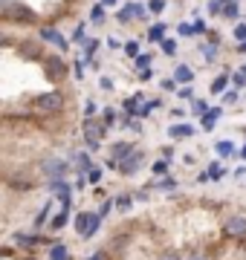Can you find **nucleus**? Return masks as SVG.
Listing matches in <instances>:
<instances>
[{
    "label": "nucleus",
    "instance_id": "nucleus-1",
    "mask_svg": "<svg viewBox=\"0 0 246 260\" xmlns=\"http://www.w3.org/2000/svg\"><path fill=\"white\" fill-rule=\"evenodd\" d=\"M67 171H70V162L61 156H47V159H41V174L49 179H58V177H64Z\"/></svg>",
    "mask_w": 246,
    "mask_h": 260
},
{
    "label": "nucleus",
    "instance_id": "nucleus-2",
    "mask_svg": "<svg viewBox=\"0 0 246 260\" xmlns=\"http://www.w3.org/2000/svg\"><path fill=\"white\" fill-rule=\"evenodd\" d=\"M99 214H90V211H81L76 217V232L81 234V237H93L96 234V229H99Z\"/></svg>",
    "mask_w": 246,
    "mask_h": 260
},
{
    "label": "nucleus",
    "instance_id": "nucleus-3",
    "mask_svg": "<svg viewBox=\"0 0 246 260\" xmlns=\"http://www.w3.org/2000/svg\"><path fill=\"white\" fill-rule=\"evenodd\" d=\"M35 107H38L41 113H55L64 107V95L61 93H41L38 99H35Z\"/></svg>",
    "mask_w": 246,
    "mask_h": 260
},
{
    "label": "nucleus",
    "instance_id": "nucleus-4",
    "mask_svg": "<svg viewBox=\"0 0 246 260\" xmlns=\"http://www.w3.org/2000/svg\"><path fill=\"white\" fill-rule=\"evenodd\" d=\"M223 234L226 237H246V217L243 214H235L223 223Z\"/></svg>",
    "mask_w": 246,
    "mask_h": 260
},
{
    "label": "nucleus",
    "instance_id": "nucleus-5",
    "mask_svg": "<svg viewBox=\"0 0 246 260\" xmlns=\"http://www.w3.org/2000/svg\"><path fill=\"white\" fill-rule=\"evenodd\" d=\"M142 159H145L142 150H131L128 156L119 159V171H122V174H136V171L142 168Z\"/></svg>",
    "mask_w": 246,
    "mask_h": 260
},
{
    "label": "nucleus",
    "instance_id": "nucleus-6",
    "mask_svg": "<svg viewBox=\"0 0 246 260\" xmlns=\"http://www.w3.org/2000/svg\"><path fill=\"white\" fill-rule=\"evenodd\" d=\"M104 130H107V127H104V121H102V124H99V121H93V119L84 121V136H87V142H90V148H99Z\"/></svg>",
    "mask_w": 246,
    "mask_h": 260
},
{
    "label": "nucleus",
    "instance_id": "nucleus-7",
    "mask_svg": "<svg viewBox=\"0 0 246 260\" xmlns=\"http://www.w3.org/2000/svg\"><path fill=\"white\" fill-rule=\"evenodd\" d=\"M0 18H29V9L20 3H9V0H0Z\"/></svg>",
    "mask_w": 246,
    "mask_h": 260
},
{
    "label": "nucleus",
    "instance_id": "nucleus-8",
    "mask_svg": "<svg viewBox=\"0 0 246 260\" xmlns=\"http://www.w3.org/2000/svg\"><path fill=\"white\" fill-rule=\"evenodd\" d=\"M38 38H44L47 44H55V47L67 49V41H64V35H61V32H55V29H49V26L38 29Z\"/></svg>",
    "mask_w": 246,
    "mask_h": 260
},
{
    "label": "nucleus",
    "instance_id": "nucleus-9",
    "mask_svg": "<svg viewBox=\"0 0 246 260\" xmlns=\"http://www.w3.org/2000/svg\"><path fill=\"white\" fill-rule=\"evenodd\" d=\"M142 12L145 9L139 6V3H128V6H122V9H119V20H122V23H128L131 18H145Z\"/></svg>",
    "mask_w": 246,
    "mask_h": 260
},
{
    "label": "nucleus",
    "instance_id": "nucleus-10",
    "mask_svg": "<svg viewBox=\"0 0 246 260\" xmlns=\"http://www.w3.org/2000/svg\"><path fill=\"white\" fill-rule=\"evenodd\" d=\"M168 133L174 139H189V136H194V127H191V124H174Z\"/></svg>",
    "mask_w": 246,
    "mask_h": 260
},
{
    "label": "nucleus",
    "instance_id": "nucleus-11",
    "mask_svg": "<svg viewBox=\"0 0 246 260\" xmlns=\"http://www.w3.org/2000/svg\"><path fill=\"white\" fill-rule=\"evenodd\" d=\"M49 260H70V249H67L64 243H52V249H49Z\"/></svg>",
    "mask_w": 246,
    "mask_h": 260
},
{
    "label": "nucleus",
    "instance_id": "nucleus-12",
    "mask_svg": "<svg viewBox=\"0 0 246 260\" xmlns=\"http://www.w3.org/2000/svg\"><path fill=\"white\" fill-rule=\"evenodd\" d=\"M226 87H229V75L223 73V75H218V78L211 81V93H214V95H220L223 90H226Z\"/></svg>",
    "mask_w": 246,
    "mask_h": 260
},
{
    "label": "nucleus",
    "instance_id": "nucleus-13",
    "mask_svg": "<svg viewBox=\"0 0 246 260\" xmlns=\"http://www.w3.org/2000/svg\"><path fill=\"white\" fill-rule=\"evenodd\" d=\"M110 153H113V159L119 162L122 156H128V153H131V145H128V142H116L113 148H110Z\"/></svg>",
    "mask_w": 246,
    "mask_h": 260
},
{
    "label": "nucleus",
    "instance_id": "nucleus-14",
    "mask_svg": "<svg viewBox=\"0 0 246 260\" xmlns=\"http://www.w3.org/2000/svg\"><path fill=\"white\" fill-rule=\"evenodd\" d=\"M191 78H194V73H191L189 67H182V64L177 67V73H174V81H180V84H189Z\"/></svg>",
    "mask_w": 246,
    "mask_h": 260
},
{
    "label": "nucleus",
    "instance_id": "nucleus-15",
    "mask_svg": "<svg viewBox=\"0 0 246 260\" xmlns=\"http://www.w3.org/2000/svg\"><path fill=\"white\" fill-rule=\"evenodd\" d=\"M218 41H211V44H200V52L208 58V61H214V55H218V47H214Z\"/></svg>",
    "mask_w": 246,
    "mask_h": 260
},
{
    "label": "nucleus",
    "instance_id": "nucleus-16",
    "mask_svg": "<svg viewBox=\"0 0 246 260\" xmlns=\"http://www.w3.org/2000/svg\"><path fill=\"white\" fill-rule=\"evenodd\" d=\"M165 26H162V23H157V26H151L148 29V41H165Z\"/></svg>",
    "mask_w": 246,
    "mask_h": 260
},
{
    "label": "nucleus",
    "instance_id": "nucleus-17",
    "mask_svg": "<svg viewBox=\"0 0 246 260\" xmlns=\"http://www.w3.org/2000/svg\"><path fill=\"white\" fill-rule=\"evenodd\" d=\"M218 116H220V107H218V110H208L206 119H203V127L211 130V127H214V121H218Z\"/></svg>",
    "mask_w": 246,
    "mask_h": 260
},
{
    "label": "nucleus",
    "instance_id": "nucleus-18",
    "mask_svg": "<svg viewBox=\"0 0 246 260\" xmlns=\"http://www.w3.org/2000/svg\"><path fill=\"white\" fill-rule=\"evenodd\" d=\"M64 225H67V208H64L61 214H55V217H52V223H49V229H55V232H58V229H64Z\"/></svg>",
    "mask_w": 246,
    "mask_h": 260
},
{
    "label": "nucleus",
    "instance_id": "nucleus-19",
    "mask_svg": "<svg viewBox=\"0 0 246 260\" xmlns=\"http://www.w3.org/2000/svg\"><path fill=\"white\" fill-rule=\"evenodd\" d=\"M76 165H78V171H81V177H84V171L90 168V156H87V153H76Z\"/></svg>",
    "mask_w": 246,
    "mask_h": 260
},
{
    "label": "nucleus",
    "instance_id": "nucleus-20",
    "mask_svg": "<svg viewBox=\"0 0 246 260\" xmlns=\"http://www.w3.org/2000/svg\"><path fill=\"white\" fill-rule=\"evenodd\" d=\"M214 150H218L220 156H229V153L235 150V145H232V142H218V145H214Z\"/></svg>",
    "mask_w": 246,
    "mask_h": 260
},
{
    "label": "nucleus",
    "instance_id": "nucleus-21",
    "mask_svg": "<svg viewBox=\"0 0 246 260\" xmlns=\"http://www.w3.org/2000/svg\"><path fill=\"white\" fill-rule=\"evenodd\" d=\"M223 18H229V20L237 18V6L235 3H223Z\"/></svg>",
    "mask_w": 246,
    "mask_h": 260
},
{
    "label": "nucleus",
    "instance_id": "nucleus-22",
    "mask_svg": "<svg viewBox=\"0 0 246 260\" xmlns=\"http://www.w3.org/2000/svg\"><path fill=\"white\" fill-rule=\"evenodd\" d=\"M102 20H104V6L99 3V6L93 9V23H102Z\"/></svg>",
    "mask_w": 246,
    "mask_h": 260
},
{
    "label": "nucleus",
    "instance_id": "nucleus-23",
    "mask_svg": "<svg viewBox=\"0 0 246 260\" xmlns=\"http://www.w3.org/2000/svg\"><path fill=\"white\" fill-rule=\"evenodd\" d=\"M206 110H208V104L203 102V99H197V102H194V113H197V116H203Z\"/></svg>",
    "mask_w": 246,
    "mask_h": 260
},
{
    "label": "nucleus",
    "instance_id": "nucleus-24",
    "mask_svg": "<svg viewBox=\"0 0 246 260\" xmlns=\"http://www.w3.org/2000/svg\"><path fill=\"white\" fill-rule=\"evenodd\" d=\"M220 177H223L220 165H211V168H208V179H220Z\"/></svg>",
    "mask_w": 246,
    "mask_h": 260
},
{
    "label": "nucleus",
    "instance_id": "nucleus-25",
    "mask_svg": "<svg viewBox=\"0 0 246 260\" xmlns=\"http://www.w3.org/2000/svg\"><path fill=\"white\" fill-rule=\"evenodd\" d=\"M232 81H235V87H246V75L243 73H235V75H232Z\"/></svg>",
    "mask_w": 246,
    "mask_h": 260
},
{
    "label": "nucleus",
    "instance_id": "nucleus-26",
    "mask_svg": "<svg viewBox=\"0 0 246 260\" xmlns=\"http://www.w3.org/2000/svg\"><path fill=\"white\" fill-rule=\"evenodd\" d=\"M235 38H237V41H240V44H243V41H246V23H240V26L235 29Z\"/></svg>",
    "mask_w": 246,
    "mask_h": 260
},
{
    "label": "nucleus",
    "instance_id": "nucleus-27",
    "mask_svg": "<svg viewBox=\"0 0 246 260\" xmlns=\"http://www.w3.org/2000/svg\"><path fill=\"white\" fill-rule=\"evenodd\" d=\"M162 49H165L168 55H174V52H177V44H174V41H162Z\"/></svg>",
    "mask_w": 246,
    "mask_h": 260
},
{
    "label": "nucleus",
    "instance_id": "nucleus-28",
    "mask_svg": "<svg viewBox=\"0 0 246 260\" xmlns=\"http://www.w3.org/2000/svg\"><path fill=\"white\" fill-rule=\"evenodd\" d=\"M73 41H84V23H78L76 32H73Z\"/></svg>",
    "mask_w": 246,
    "mask_h": 260
},
{
    "label": "nucleus",
    "instance_id": "nucleus-29",
    "mask_svg": "<svg viewBox=\"0 0 246 260\" xmlns=\"http://www.w3.org/2000/svg\"><path fill=\"white\" fill-rule=\"evenodd\" d=\"M125 52H128V55H139V47H136V44H133V41H131V44H125Z\"/></svg>",
    "mask_w": 246,
    "mask_h": 260
},
{
    "label": "nucleus",
    "instance_id": "nucleus-30",
    "mask_svg": "<svg viewBox=\"0 0 246 260\" xmlns=\"http://www.w3.org/2000/svg\"><path fill=\"white\" fill-rule=\"evenodd\" d=\"M160 260H182V257L177 254V251H162V254H160Z\"/></svg>",
    "mask_w": 246,
    "mask_h": 260
},
{
    "label": "nucleus",
    "instance_id": "nucleus-31",
    "mask_svg": "<svg viewBox=\"0 0 246 260\" xmlns=\"http://www.w3.org/2000/svg\"><path fill=\"white\" fill-rule=\"evenodd\" d=\"M151 61H153L151 55H139V58H136V67H142V70H145V67L151 64Z\"/></svg>",
    "mask_w": 246,
    "mask_h": 260
},
{
    "label": "nucleus",
    "instance_id": "nucleus-32",
    "mask_svg": "<svg viewBox=\"0 0 246 260\" xmlns=\"http://www.w3.org/2000/svg\"><path fill=\"white\" fill-rule=\"evenodd\" d=\"M99 87H102V90H107V93H110V90H113V81H110V78L104 75L102 81H99Z\"/></svg>",
    "mask_w": 246,
    "mask_h": 260
},
{
    "label": "nucleus",
    "instance_id": "nucleus-33",
    "mask_svg": "<svg viewBox=\"0 0 246 260\" xmlns=\"http://www.w3.org/2000/svg\"><path fill=\"white\" fill-rule=\"evenodd\" d=\"M119 208L128 211V208H131V197H119Z\"/></svg>",
    "mask_w": 246,
    "mask_h": 260
},
{
    "label": "nucleus",
    "instance_id": "nucleus-34",
    "mask_svg": "<svg viewBox=\"0 0 246 260\" xmlns=\"http://www.w3.org/2000/svg\"><path fill=\"white\" fill-rule=\"evenodd\" d=\"M99 179H102V171H99V168H93V171H90V182H99Z\"/></svg>",
    "mask_w": 246,
    "mask_h": 260
},
{
    "label": "nucleus",
    "instance_id": "nucleus-35",
    "mask_svg": "<svg viewBox=\"0 0 246 260\" xmlns=\"http://www.w3.org/2000/svg\"><path fill=\"white\" fill-rule=\"evenodd\" d=\"M110 208H113V203H102V211H99V217H104V214L110 211Z\"/></svg>",
    "mask_w": 246,
    "mask_h": 260
},
{
    "label": "nucleus",
    "instance_id": "nucleus-36",
    "mask_svg": "<svg viewBox=\"0 0 246 260\" xmlns=\"http://www.w3.org/2000/svg\"><path fill=\"white\" fill-rule=\"evenodd\" d=\"M180 32H182V35H191V32H194V26H189V23H182V26H180Z\"/></svg>",
    "mask_w": 246,
    "mask_h": 260
},
{
    "label": "nucleus",
    "instance_id": "nucleus-37",
    "mask_svg": "<svg viewBox=\"0 0 246 260\" xmlns=\"http://www.w3.org/2000/svg\"><path fill=\"white\" fill-rule=\"evenodd\" d=\"M151 12H162V0H153V3H151Z\"/></svg>",
    "mask_w": 246,
    "mask_h": 260
},
{
    "label": "nucleus",
    "instance_id": "nucleus-38",
    "mask_svg": "<svg viewBox=\"0 0 246 260\" xmlns=\"http://www.w3.org/2000/svg\"><path fill=\"white\" fill-rule=\"evenodd\" d=\"M84 113H87V116H93V113H96V104H93V102H87V107H84Z\"/></svg>",
    "mask_w": 246,
    "mask_h": 260
},
{
    "label": "nucleus",
    "instance_id": "nucleus-39",
    "mask_svg": "<svg viewBox=\"0 0 246 260\" xmlns=\"http://www.w3.org/2000/svg\"><path fill=\"white\" fill-rule=\"evenodd\" d=\"M189 260H206L203 254H189Z\"/></svg>",
    "mask_w": 246,
    "mask_h": 260
},
{
    "label": "nucleus",
    "instance_id": "nucleus-40",
    "mask_svg": "<svg viewBox=\"0 0 246 260\" xmlns=\"http://www.w3.org/2000/svg\"><path fill=\"white\" fill-rule=\"evenodd\" d=\"M116 0H102V6H113Z\"/></svg>",
    "mask_w": 246,
    "mask_h": 260
},
{
    "label": "nucleus",
    "instance_id": "nucleus-41",
    "mask_svg": "<svg viewBox=\"0 0 246 260\" xmlns=\"http://www.w3.org/2000/svg\"><path fill=\"white\" fill-rule=\"evenodd\" d=\"M3 44H6V35H3V32H0V47H3Z\"/></svg>",
    "mask_w": 246,
    "mask_h": 260
},
{
    "label": "nucleus",
    "instance_id": "nucleus-42",
    "mask_svg": "<svg viewBox=\"0 0 246 260\" xmlns=\"http://www.w3.org/2000/svg\"><path fill=\"white\" fill-rule=\"evenodd\" d=\"M87 260H102V254H93V257H87Z\"/></svg>",
    "mask_w": 246,
    "mask_h": 260
},
{
    "label": "nucleus",
    "instance_id": "nucleus-43",
    "mask_svg": "<svg viewBox=\"0 0 246 260\" xmlns=\"http://www.w3.org/2000/svg\"><path fill=\"white\" fill-rule=\"evenodd\" d=\"M240 52H246V41H243V44H240Z\"/></svg>",
    "mask_w": 246,
    "mask_h": 260
},
{
    "label": "nucleus",
    "instance_id": "nucleus-44",
    "mask_svg": "<svg viewBox=\"0 0 246 260\" xmlns=\"http://www.w3.org/2000/svg\"><path fill=\"white\" fill-rule=\"evenodd\" d=\"M240 156H243V159H246V148H243V150H240Z\"/></svg>",
    "mask_w": 246,
    "mask_h": 260
},
{
    "label": "nucleus",
    "instance_id": "nucleus-45",
    "mask_svg": "<svg viewBox=\"0 0 246 260\" xmlns=\"http://www.w3.org/2000/svg\"><path fill=\"white\" fill-rule=\"evenodd\" d=\"M223 3H235V0H223Z\"/></svg>",
    "mask_w": 246,
    "mask_h": 260
},
{
    "label": "nucleus",
    "instance_id": "nucleus-46",
    "mask_svg": "<svg viewBox=\"0 0 246 260\" xmlns=\"http://www.w3.org/2000/svg\"><path fill=\"white\" fill-rule=\"evenodd\" d=\"M243 75H246V67H243Z\"/></svg>",
    "mask_w": 246,
    "mask_h": 260
}]
</instances>
